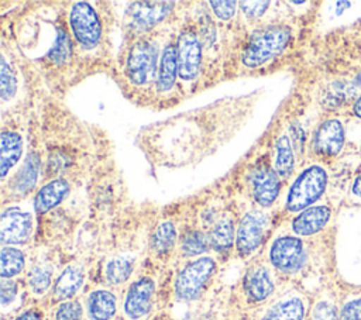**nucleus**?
<instances>
[{"label": "nucleus", "mask_w": 361, "mask_h": 320, "mask_svg": "<svg viewBox=\"0 0 361 320\" xmlns=\"http://www.w3.org/2000/svg\"><path fill=\"white\" fill-rule=\"evenodd\" d=\"M290 39V30L283 25H271L254 32L243 52V63L248 68L264 65L281 54Z\"/></svg>", "instance_id": "nucleus-1"}, {"label": "nucleus", "mask_w": 361, "mask_h": 320, "mask_svg": "<svg viewBox=\"0 0 361 320\" xmlns=\"http://www.w3.org/2000/svg\"><path fill=\"white\" fill-rule=\"evenodd\" d=\"M327 185V173L319 165H310L292 183L286 196V209L299 211L307 209L324 192Z\"/></svg>", "instance_id": "nucleus-2"}, {"label": "nucleus", "mask_w": 361, "mask_h": 320, "mask_svg": "<svg viewBox=\"0 0 361 320\" xmlns=\"http://www.w3.org/2000/svg\"><path fill=\"white\" fill-rule=\"evenodd\" d=\"M214 271L216 262L210 257H202L189 262L183 266L175 279L176 296L182 300L196 299L202 293Z\"/></svg>", "instance_id": "nucleus-3"}, {"label": "nucleus", "mask_w": 361, "mask_h": 320, "mask_svg": "<svg viewBox=\"0 0 361 320\" xmlns=\"http://www.w3.org/2000/svg\"><path fill=\"white\" fill-rule=\"evenodd\" d=\"M69 23L76 41L85 48H93L102 38V24L94 8L86 1H78L69 13Z\"/></svg>", "instance_id": "nucleus-4"}, {"label": "nucleus", "mask_w": 361, "mask_h": 320, "mask_svg": "<svg viewBox=\"0 0 361 320\" xmlns=\"http://www.w3.org/2000/svg\"><path fill=\"white\" fill-rule=\"evenodd\" d=\"M306 259L303 242L290 235L276 238L269 248L271 264L282 272H296L302 268Z\"/></svg>", "instance_id": "nucleus-5"}, {"label": "nucleus", "mask_w": 361, "mask_h": 320, "mask_svg": "<svg viewBox=\"0 0 361 320\" xmlns=\"http://www.w3.org/2000/svg\"><path fill=\"white\" fill-rule=\"evenodd\" d=\"M157 66V52L154 45L147 41L141 39L133 45L130 54L127 56V76L131 82L137 85H142L148 82L155 70Z\"/></svg>", "instance_id": "nucleus-6"}, {"label": "nucleus", "mask_w": 361, "mask_h": 320, "mask_svg": "<svg viewBox=\"0 0 361 320\" xmlns=\"http://www.w3.org/2000/svg\"><path fill=\"white\" fill-rule=\"evenodd\" d=\"M265 226L267 216L262 211L252 210L244 214L238 224L235 237L237 251L241 255H250L259 247L265 234Z\"/></svg>", "instance_id": "nucleus-7"}, {"label": "nucleus", "mask_w": 361, "mask_h": 320, "mask_svg": "<svg viewBox=\"0 0 361 320\" xmlns=\"http://www.w3.org/2000/svg\"><path fill=\"white\" fill-rule=\"evenodd\" d=\"M32 216L20 209H6L0 217V240L3 244L25 242L32 233Z\"/></svg>", "instance_id": "nucleus-8"}, {"label": "nucleus", "mask_w": 361, "mask_h": 320, "mask_svg": "<svg viewBox=\"0 0 361 320\" xmlns=\"http://www.w3.org/2000/svg\"><path fill=\"white\" fill-rule=\"evenodd\" d=\"M172 6V1H135L128 7V21L137 30H149L171 13Z\"/></svg>", "instance_id": "nucleus-9"}, {"label": "nucleus", "mask_w": 361, "mask_h": 320, "mask_svg": "<svg viewBox=\"0 0 361 320\" xmlns=\"http://www.w3.org/2000/svg\"><path fill=\"white\" fill-rule=\"evenodd\" d=\"M179 76L185 80H190L197 75L202 59L200 42L192 31H183L178 38L176 45Z\"/></svg>", "instance_id": "nucleus-10"}, {"label": "nucleus", "mask_w": 361, "mask_h": 320, "mask_svg": "<svg viewBox=\"0 0 361 320\" xmlns=\"http://www.w3.org/2000/svg\"><path fill=\"white\" fill-rule=\"evenodd\" d=\"M154 289L152 279L147 276L140 278L130 286L124 300V312L130 319H141L151 310Z\"/></svg>", "instance_id": "nucleus-11"}, {"label": "nucleus", "mask_w": 361, "mask_h": 320, "mask_svg": "<svg viewBox=\"0 0 361 320\" xmlns=\"http://www.w3.org/2000/svg\"><path fill=\"white\" fill-rule=\"evenodd\" d=\"M250 180L255 202L262 207L271 206L279 193V175L268 166H258L252 171Z\"/></svg>", "instance_id": "nucleus-12"}, {"label": "nucleus", "mask_w": 361, "mask_h": 320, "mask_svg": "<svg viewBox=\"0 0 361 320\" xmlns=\"http://www.w3.org/2000/svg\"><path fill=\"white\" fill-rule=\"evenodd\" d=\"M344 144V128L337 118L323 121L314 134V148L323 155H336Z\"/></svg>", "instance_id": "nucleus-13"}, {"label": "nucleus", "mask_w": 361, "mask_h": 320, "mask_svg": "<svg viewBox=\"0 0 361 320\" xmlns=\"http://www.w3.org/2000/svg\"><path fill=\"white\" fill-rule=\"evenodd\" d=\"M330 219L327 206H312L300 211L292 221V230L298 235H313L319 233Z\"/></svg>", "instance_id": "nucleus-14"}, {"label": "nucleus", "mask_w": 361, "mask_h": 320, "mask_svg": "<svg viewBox=\"0 0 361 320\" xmlns=\"http://www.w3.org/2000/svg\"><path fill=\"white\" fill-rule=\"evenodd\" d=\"M69 192V183L65 179H54L44 185L34 197V209L37 213H45L62 202Z\"/></svg>", "instance_id": "nucleus-15"}, {"label": "nucleus", "mask_w": 361, "mask_h": 320, "mask_svg": "<svg viewBox=\"0 0 361 320\" xmlns=\"http://www.w3.org/2000/svg\"><path fill=\"white\" fill-rule=\"evenodd\" d=\"M0 147V175L1 178H4L7 172L17 164L23 154V137L16 131H3Z\"/></svg>", "instance_id": "nucleus-16"}, {"label": "nucleus", "mask_w": 361, "mask_h": 320, "mask_svg": "<svg viewBox=\"0 0 361 320\" xmlns=\"http://www.w3.org/2000/svg\"><path fill=\"white\" fill-rule=\"evenodd\" d=\"M245 290L252 300H265L274 290V282L269 271L262 265L252 268L245 276Z\"/></svg>", "instance_id": "nucleus-17"}, {"label": "nucleus", "mask_w": 361, "mask_h": 320, "mask_svg": "<svg viewBox=\"0 0 361 320\" xmlns=\"http://www.w3.org/2000/svg\"><path fill=\"white\" fill-rule=\"evenodd\" d=\"M83 283V269L78 265L66 266L54 285V297L66 300L72 297Z\"/></svg>", "instance_id": "nucleus-18"}, {"label": "nucleus", "mask_w": 361, "mask_h": 320, "mask_svg": "<svg viewBox=\"0 0 361 320\" xmlns=\"http://www.w3.org/2000/svg\"><path fill=\"white\" fill-rule=\"evenodd\" d=\"M90 320H110L116 313V296L104 289L94 290L87 297Z\"/></svg>", "instance_id": "nucleus-19"}, {"label": "nucleus", "mask_w": 361, "mask_h": 320, "mask_svg": "<svg viewBox=\"0 0 361 320\" xmlns=\"http://www.w3.org/2000/svg\"><path fill=\"white\" fill-rule=\"evenodd\" d=\"M38 171H39V158L37 154L31 152L27 156L21 169L16 173L14 179L10 182L11 190L17 195H25L27 192H30L37 182Z\"/></svg>", "instance_id": "nucleus-20"}, {"label": "nucleus", "mask_w": 361, "mask_h": 320, "mask_svg": "<svg viewBox=\"0 0 361 320\" xmlns=\"http://www.w3.org/2000/svg\"><path fill=\"white\" fill-rule=\"evenodd\" d=\"M176 75H179V66H178V54L176 47L169 44L165 47L161 61H159V72H158V87L162 92L169 90L176 79Z\"/></svg>", "instance_id": "nucleus-21"}, {"label": "nucleus", "mask_w": 361, "mask_h": 320, "mask_svg": "<svg viewBox=\"0 0 361 320\" xmlns=\"http://www.w3.org/2000/svg\"><path fill=\"white\" fill-rule=\"evenodd\" d=\"M303 314V302L299 297H288L272 306L264 320H302Z\"/></svg>", "instance_id": "nucleus-22"}, {"label": "nucleus", "mask_w": 361, "mask_h": 320, "mask_svg": "<svg viewBox=\"0 0 361 320\" xmlns=\"http://www.w3.org/2000/svg\"><path fill=\"white\" fill-rule=\"evenodd\" d=\"M276 158H275V172L282 176L288 178L295 166V155L290 141L286 135H282L276 140Z\"/></svg>", "instance_id": "nucleus-23"}, {"label": "nucleus", "mask_w": 361, "mask_h": 320, "mask_svg": "<svg viewBox=\"0 0 361 320\" xmlns=\"http://www.w3.org/2000/svg\"><path fill=\"white\" fill-rule=\"evenodd\" d=\"M209 241L212 244V247L219 251V252H224L228 251L234 242V226L233 221L228 219H221L219 220L210 233Z\"/></svg>", "instance_id": "nucleus-24"}, {"label": "nucleus", "mask_w": 361, "mask_h": 320, "mask_svg": "<svg viewBox=\"0 0 361 320\" xmlns=\"http://www.w3.org/2000/svg\"><path fill=\"white\" fill-rule=\"evenodd\" d=\"M24 254L13 247H3L0 252V275L3 279H8L20 273L24 268Z\"/></svg>", "instance_id": "nucleus-25"}, {"label": "nucleus", "mask_w": 361, "mask_h": 320, "mask_svg": "<svg viewBox=\"0 0 361 320\" xmlns=\"http://www.w3.org/2000/svg\"><path fill=\"white\" fill-rule=\"evenodd\" d=\"M134 268V258L120 255L113 258L106 266V279L111 285H120L128 279Z\"/></svg>", "instance_id": "nucleus-26"}, {"label": "nucleus", "mask_w": 361, "mask_h": 320, "mask_svg": "<svg viewBox=\"0 0 361 320\" xmlns=\"http://www.w3.org/2000/svg\"><path fill=\"white\" fill-rule=\"evenodd\" d=\"M176 240V231L171 221H162L154 231L151 238V247L157 254L168 252Z\"/></svg>", "instance_id": "nucleus-27"}, {"label": "nucleus", "mask_w": 361, "mask_h": 320, "mask_svg": "<svg viewBox=\"0 0 361 320\" xmlns=\"http://www.w3.org/2000/svg\"><path fill=\"white\" fill-rule=\"evenodd\" d=\"M51 276H52V271L49 265L47 264L35 265L28 275V283L31 290L37 295L44 293L51 285Z\"/></svg>", "instance_id": "nucleus-28"}, {"label": "nucleus", "mask_w": 361, "mask_h": 320, "mask_svg": "<svg viewBox=\"0 0 361 320\" xmlns=\"http://www.w3.org/2000/svg\"><path fill=\"white\" fill-rule=\"evenodd\" d=\"M71 55V42L68 34L63 31V28H58L56 38L52 45V48L48 52V58L54 63H65L69 59Z\"/></svg>", "instance_id": "nucleus-29"}, {"label": "nucleus", "mask_w": 361, "mask_h": 320, "mask_svg": "<svg viewBox=\"0 0 361 320\" xmlns=\"http://www.w3.org/2000/svg\"><path fill=\"white\" fill-rule=\"evenodd\" d=\"M210 241L202 231H190L182 240V252L186 257L200 255L207 250Z\"/></svg>", "instance_id": "nucleus-30"}, {"label": "nucleus", "mask_w": 361, "mask_h": 320, "mask_svg": "<svg viewBox=\"0 0 361 320\" xmlns=\"http://www.w3.org/2000/svg\"><path fill=\"white\" fill-rule=\"evenodd\" d=\"M17 87L16 76L6 62L4 58H1V69H0V94L3 100H8L14 96Z\"/></svg>", "instance_id": "nucleus-31"}, {"label": "nucleus", "mask_w": 361, "mask_h": 320, "mask_svg": "<svg viewBox=\"0 0 361 320\" xmlns=\"http://www.w3.org/2000/svg\"><path fill=\"white\" fill-rule=\"evenodd\" d=\"M56 320H80L82 319V306L79 302L68 300L59 304L55 313Z\"/></svg>", "instance_id": "nucleus-32"}, {"label": "nucleus", "mask_w": 361, "mask_h": 320, "mask_svg": "<svg viewBox=\"0 0 361 320\" xmlns=\"http://www.w3.org/2000/svg\"><path fill=\"white\" fill-rule=\"evenodd\" d=\"M213 13L220 18V20H230L234 13H235V1H212L210 3Z\"/></svg>", "instance_id": "nucleus-33"}, {"label": "nucleus", "mask_w": 361, "mask_h": 320, "mask_svg": "<svg viewBox=\"0 0 361 320\" xmlns=\"http://www.w3.org/2000/svg\"><path fill=\"white\" fill-rule=\"evenodd\" d=\"M350 93V86H347V83H334L326 99L330 101V106H336L344 101Z\"/></svg>", "instance_id": "nucleus-34"}, {"label": "nucleus", "mask_w": 361, "mask_h": 320, "mask_svg": "<svg viewBox=\"0 0 361 320\" xmlns=\"http://www.w3.org/2000/svg\"><path fill=\"white\" fill-rule=\"evenodd\" d=\"M269 4V1H240L241 10L250 18H257L262 16Z\"/></svg>", "instance_id": "nucleus-35"}, {"label": "nucleus", "mask_w": 361, "mask_h": 320, "mask_svg": "<svg viewBox=\"0 0 361 320\" xmlns=\"http://www.w3.org/2000/svg\"><path fill=\"white\" fill-rule=\"evenodd\" d=\"M340 320H361V299L347 302L341 309Z\"/></svg>", "instance_id": "nucleus-36"}, {"label": "nucleus", "mask_w": 361, "mask_h": 320, "mask_svg": "<svg viewBox=\"0 0 361 320\" xmlns=\"http://www.w3.org/2000/svg\"><path fill=\"white\" fill-rule=\"evenodd\" d=\"M313 320H337L336 309L327 302H319L313 310Z\"/></svg>", "instance_id": "nucleus-37"}, {"label": "nucleus", "mask_w": 361, "mask_h": 320, "mask_svg": "<svg viewBox=\"0 0 361 320\" xmlns=\"http://www.w3.org/2000/svg\"><path fill=\"white\" fill-rule=\"evenodd\" d=\"M17 293V285L14 281L11 279H3L1 285H0V299H1V304L6 306L10 302L14 300Z\"/></svg>", "instance_id": "nucleus-38"}, {"label": "nucleus", "mask_w": 361, "mask_h": 320, "mask_svg": "<svg viewBox=\"0 0 361 320\" xmlns=\"http://www.w3.org/2000/svg\"><path fill=\"white\" fill-rule=\"evenodd\" d=\"M16 320H41V316L37 310H27L23 314H20Z\"/></svg>", "instance_id": "nucleus-39"}, {"label": "nucleus", "mask_w": 361, "mask_h": 320, "mask_svg": "<svg viewBox=\"0 0 361 320\" xmlns=\"http://www.w3.org/2000/svg\"><path fill=\"white\" fill-rule=\"evenodd\" d=\"M353 192H354V195L361 197V175L355 178V180L353 183Z\"/></svg>", "instance_id": "nucleus-40"}, {"label": "nucleus", "mask_w": 361, "mask_h": 320, "mask_svg": "<svg viewBox=\"0 0 361 320\" xmlns=\"http://www.w3.org/2000/svg\"><path fill=\"white\" fill-rule=\"evenodd\" d=\"M354 113H355L357 117L361 118V96H360V97L355 100V103H354Z\"/></svg>", "instance_id": "nucleus-41"}, {"label": "nucleus", "mask_w": 361, "mask_h": 320, "mask_svg": "<svg viewBox=\"0 0 361 320\" xmlns=\"http://www.w3.org/2000/svg\"><path fill=\"white\" fill-rule=\"evenodd\" d=\"M354 83L358 86V87H361V70L358 72V75L355 76V80H354Z\"/></svg>", "instance_id": "nucleus-42"}]
</instances>
